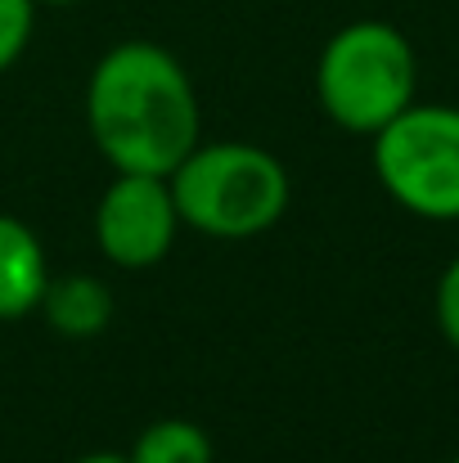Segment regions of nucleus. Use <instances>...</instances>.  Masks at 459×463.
<instances>
[{"label":"nucleus","instance_id":"obj_1","mask_svg":"<svg viewBox=\"0 0 459 463\" xmlns=\"http://www.w3.org/2000/svg\"><path fill=\"white\" fill-rule=\"evenodd\" d=\"M198 95L185 63L158 41L104 50L86 81V131L113 171L171 175L198 145Z\"/></svg>","mask_w":459,"mask_h":463},{"label":"nucleus","instance_id":"obj_2","mask_svg":"<svg viewBox=\"0 0 459 463\" xmlns=\"http://www.w3.org/2000/svg\"><path fill=\"white\" fill-rule=\"evenodd\" d=\"M180 225L207 239H257L275 230L289 212L293 184L284 162L244 140L194 145L167 175Z\"/></svg>","mask_w":459,"mask_h":463},{"label":"nucleus","instance_id":"obj_3","mask_svg":"<svg viewBox=\"0 0 459 463\" xmlns=\"http://www.w3.org/2000/svg\"><path fill=\"white\" fill-rule=\"evenodd\" d=\"M415 45L383 18H356L338 27L315 59V99L324 118L347 136H374L415 104Z\"/></svg>","mask_w":459,"mask_h":463},{"label":"nucleus","instance_id":"obj_4","mask_svg":"<svg viewBox=\"0 0 459 463\" xmlns=\"http://www.w3.org/2000/svg\"><path fill=\"white\" fill-rule=\"evenodd\" d=\"M374 175L383 194L419 221H459V109L410 104L374 136Z\"/></svg>","mask_w":459,"mask_h":463},{"label":"nucleus","instance_id":"obj_5","mask_svg":"<svg viewBox=\"0 0 459 463\" xmlns=\"http://www.w3.org/2000/svg\"><path fill=\"white\" fill-rule=\"evenodd\" d=\"M180 212L167 175L118 171L95 203V248L118 270H149L176 248Z\"/></svg>","mask_w":459,"mask_h":463},{"label":"nucleus","instance_id":"obj_6","mask_svg":"<svg viewBox=\"0 0 459 463\" xmlns=\"http://www.w3.org/2000/svg\"><path fill=\"white\" fill-rule=\"evenodd\" d=\"M50 261L36 230L18 216H0V319H23L41 307Z\"/></svg>","mask_w":459,"mask_h":463},{"label":"nucleus","instance_id":"obj_7","mask_svg":"<svg viewBox=\"0 0 459 463\" xmlns=\"http://www.w3.org/2000/svg\"><path fill=\"white\" fill-rule=\"evenodd\" d=\"M36 310H41L45 324H50L54 333H63V337H95V333H104L109 319H113V293H109V284L95 279V275H63V279L50 275V284H45Z\"/></svg>","mask_w":459,"mask_h":463},{"label":"nucleus","instance_id":"obj_8","mask_svg":"<svg viewBox=\"0 0 459 463\" xmlns=\"http://www.w3.org/2000/svg\"><path fill=\"white\" fill-rule=\"evenodd\" d=\"M131 463H216L212 437L189 419H153L127 450Z\"/></svg>","mask_w":459,"mask_h":463},{"label":"nucleus","instance_id":"obj_9","mask_svg":"<svg viewBox=\"0 0 459 463\" xmlns=\"http://www.w3.org/2000/svg\"><path fill=\"white\" fill-rule=\"evenodd\" d=\"M36 32V0H0V72H9Z\"/></svg>","mask_w":459,"mask_h":463},{"label":"nucleus","instance_id":"obj_10","mask_svg":"<svg viewBox=\"0 0 459 463\" xmlns=\"http://www.w3.org/2000/svg\"><path fill=\"white\" fill-rule=\"evenodd\" d=\"M433 310H437V328H442V337L459 351V257L455 261H446V270H442V279H437Z\"/></svg>","mask_w":459,"mask_h":463},{"label":"nucleus","instance_id":"obj_11","mask_svg":"<svg viewBox=\"0 0 459 463\" xmlns=\"http://www.w3.org/2000/svg\"><path fill=\"white\" fill-rule=\"evenodd\" d=\"M72 463H131L127 455H113V450H95V455H81V459Z\"/></svg>","mask_w":459,"mask_h":463},{"label":"nucleus","instance_id":"obj_12","mask_svg":"<svg viewBox=\"0 0 459 463\" xmlns=\"http://www.w3.org/2000/svg\"><path fill=\"white\" fill-rule=\"evenodd\" d=\"M41 5H77V0H36V9H41Z\"/></svg>","mask_w":459,"mask_h":463},{"label":"nucleus","instance_id":"obj_13","mask_svg":"<svg viewBox=\"0 0 459 463\" xmlns=\"http://www.w3.org/2000/svg\"><path fill=\"white\" fill-rule=\"evenodd\" d=\"M451 463H459V455H455V459H451Z\"/></svg>","mask_w":459,"mask_h":463}]
</instances>
